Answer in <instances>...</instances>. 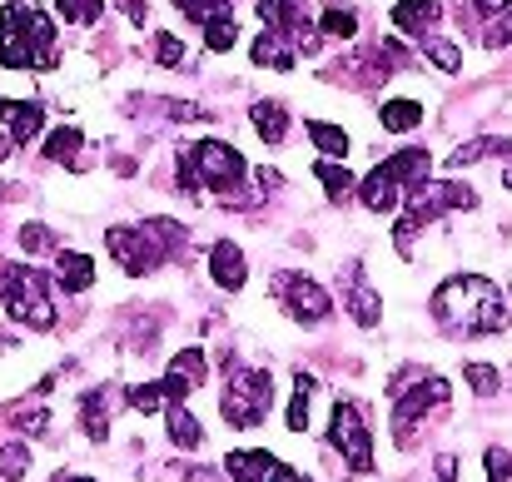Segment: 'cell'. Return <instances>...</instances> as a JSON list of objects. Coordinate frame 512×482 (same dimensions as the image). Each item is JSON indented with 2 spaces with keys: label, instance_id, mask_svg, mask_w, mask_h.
I'll return each instance as SVG.
<instances>
[{
  "label": "cell",
  "instance_id": "6da1fadb",
  "mask_svg": "<svg viewBox=\"0 0 512 482\" xmlns=\"http://www.w3.org/2000/svg\"><path fill=\"white\" fill-rule=\"evenodd\" d=\"M433 314L448 333H503L508 328V309L503 294L483 279V274H458L433 294Z\"/></svg>",
  "mask_w": 512,
  "mask_h": 482
},
{
  "label": "cell",
  "instance_id": "7a4b0ae2",
  "mask_svg": "<svg viewBox=\"0 0 512 482\" xmlns=\"http://www.w3.org/2000/svg\"><path fill=\"white\" fill-rule=\"evenodd\" d=\"M249 174L244 155L224 140H199V145H184L179 150V194H199V189H239Z\"/></svg>",
  "mask_w": 512,
  "mask_h": 482
},
{
  "label": "cell",
  "instance_id": "3957f363",
  "mask_svg": "<svg viewBox=\"0 0 512 482\" xmlns=\"http://www.w3.org/2000/svg\"><path fill=\"white\" fill-rule=\"evenodd\" d=\"M0 304L15 323L55 328V304H50L45 274L30 269V264H0Z\"/></svg>",
  "mask_w": 512,
  "mask_h": 482
},
{
  "label": "cell",
  "instance_id": "277c9868",
  "mask_svg": "<svg viewBox=\"0 0 512 482\" xmlns=\"http://www.w3.org/2000/svg\"><path fill=\"white\" fill-rule=\"evenodd\" d=\"M274 403V378L264 368H234L229 373V388L219 398V413L234 423V428H259L264 413Z\"/></svg>",
  "mask_w": 512,
  "mask_h": 482
},
{
  "label": "cell",
  "instance_id": "5b68a950",
  "mask_svg": "<svg viewBox=\"0 0 512 482\" xmlns=\"http://www.w3.org/2000/svg\"><path fill=\"white\" fill-rule=\"evenodd\" d=\"M274 289L284 294V309H289V319L294 323H324L329 314H334L329 289H324V284H314L309 274H279V279H274Z\"/></svg>",
  "mask_w": 512,
  "mask_h": 482
},
{
  "label": "cell",
  "instance_id": "8992f818",
  "mask_svg": "<svg viewBox=\"0 0 512 482\" xmlns=\"http://www.w3.org/2000/svg\"><path fill=\"white\" fill-rule=\"evenodd\" d=\"M105 244H110V254H115V264L125 269V274H135V279H145V274H155L160 264H165V254L155 249V239L145 234V224L140 229H110L105 234Z\"/></svg>",
  "mask_w": 512,
  "mask_h": 482
},
{
  "label": "cell",
  "instance_id": "52a82bcc",
  "mask_svg": "<svg viewBox=\"0 0 512 482\" xmlns=\"http://www.w3.org/2000/svg\"><path fill=\"white\" fill-rule=\"evenodd\" d=\"M25 10L30 5H0V65L5 70H40V55H35Z\"/></svg>",
  "mask_w": 512,
  "mask_h": 482
},
{
  "label": "cell",
  "instance_id": "ba28073f",
  "mask_svg": "<svg viewBox=\"0 0 512 482\" xmlns=\"http://www.w3.org/2000/svg\"><path fill=\"white\" fill-rule=\"evenodd\" d=\"M438 403H448V378H423L418 388H403V398H398V408H393V438L408 443L413 428H418V418L433 413Z\"/></svg>",
  "mask_w": 512,
  "mask_h": 482
},
{
  "label": "cell",
  "instance_id": "9c48e42d",
  "mask_svg": "<svg viewBox=\"0 0 512 482\" xmlns=\"http://www.w3.org/2000/svg\"><path fill=\"white\" fill-rule=\"evenodd\" d=\"M329 443L348 458V468L368 473L373 468V443H368V428H363V413L353 403H339L334 408V428H329Z\"/></svg>",
  "mask_w": 512,
  "mask_h": 482
},
{
  "label": "cell",
  "instance_id": "30bf717a",
  "mask_svg": "<svg viewBox=\"0 0 512 482\" xmlns=\"http://www.w3.org/2000/svg\"><path fill=\"white\" fill-rule=\"evenodd\" d=\"M204 378H209V358H204V348H179L174 363L165 368V393H170V403H184L194 388H204Z\"/></svg>",
  "mask_w": 512,
  "mask_h": 482
},
{
  "label": "cell",
  "instance_id": "8fae6325",
  "mask_svg": "<svg viewBox=\"0 0 512 482\" xmlns=\"http://www.w3.org/2000/svg\"><path fill=\"white\" fill-rule=\"evenodd\" d=\"M209 274H214V284L219 289H244V279H249V269H244V249L234 244V239H219L214 249H209Z\"/></svg>",
  "mask_w": 512,
  "mask_h": 482
},
{
  "label": "cell",
  "instance_id": "7c38bea8",
  "mask_svg": "<svg viewBox=\"0 0 512 482\" xmlns=\"http://www.w3.org/2000/svg\"><path fill=\"white\" fill-rule=\"evenodd\" d=\"M224 468H229V482H279V458L274 453H264V448H249V453H229L224 458Z\"/></svg>",
  "mask_w": 512,
  "mask_h": 482
},
{
  "label": "cell",
  "instance_id": "4fadbf2b",
  "mask_svg": "<svg viewBox=\"0 0 512 482\" xmlns=\"http://www.w3.org/2000/svg\"><path fill=\"white\" fill-rule=\"evenodd\" d=\"M358 194H363V204H368V209L388 214V209L403 199V184H398V174H393V169H388V160H383L378 169H368V174L358 179Z\"/></svg>",
  "mask_w": 512,
  "mask_h": 482
},
{
  "label": "cell",
  "instance_id": "5bb4252c",
  "mask_svg": "<svg viewBox=\"0 0 512 482\" xmlns=\"http://www.w3.org/2000/svg\"><path fill=\"white\" fill-rule=\"evenodd\" d=\"M0 120L10 125L15 145H30L45 130V105H35V100H0Z\"/></svg>",
  "mask_w": 512,
  "mask_h": 482
},
{
  "label": "cell",
  "instance_id": "9a60e30c",
  "mask_svg": "<svg viewBox=\"0 0 512 482\" xmlns=\"http://www.w3.org/2000/svg\"><path fill=\"white\" fill-rule=\"evenodd\" d=\"M249 60H254L259 70H289V65H294V45H289L284 30H264V35L249 45Z\"/></svg>",
  "mask_w": 512,
  "mask_h": 482
},
{
  "label": "cell",
  "instance_id": "2e32d148",
  "mask_svg": "<svg viewBox=\"0 0 512 482\" xmlns=\"http://www.w3.org/2000/svg\"><path fill=\"white\" fill-rule=\"evenodd\" d=\"M55 284H60L65 294H85V289L95 284V264H90V254L65 249V254L55 259Z\"/></svg>",
  "mask_w": 512,
  "mask_h": 482
},
{
  "label": "cell",
  "instance_id": "e0dca14e",
  "mask_svg": "<svg viewBox=\"0 0 512 482\" xmlns=\"http://www.w3.org/2000/svg\"><path fill=\"white\" fill-rule=\"evenodd\" d=\"M110 388H90L85 398H80V423H85V433H90V443H105L110 438Z\"/></svg>",
  "mask_w": 512,
  "mask_h": 482
},
{
  "label": "cell",
  "instance_id": "ac0fdd59",
  "mask_svg": "<svg viewBox=\"0 0 512 482\" xmlns=\"http://www.w3.org/2000/svg\"><path fill=\"white\" fill-rule=\"evenodd\" d=\"M249 120H254V130H259L264 145H284V135H289V110H284L279 100H254Z\"/></svg>",
  "mask_w": 512,
  "mask_h": 482
},
{
  "label": "cell",
  "instance_id": "d6986e66",
  "mask_svg": "<svg viewBox=\"0 0 512 482\" xmlns=\"http://www.w3.org/2000/svg\"><path fill=\"white\" fill-rule=\"evenodd\" d=\"M443 15V0H398L393 5V25L408 35H428V25Z\"/></svg>",
  "mask_w": 512,
  "mask_h": 482
},
{
  "label": "cell",
  "instance_id": "ffe728a7",
  "mask_svg": "<svg viewBox=\"0 0 512 482\" xmlns=\"http://www.w3.org/2000/svg\"><path fill=\"white\" fill-rule=\"evenodd\" d=\"M80 150H85V135L70 130V125L55 130V135H45V160H60V164H70V169H80V164H85Z\"/></svg>",
  "mask_w": 512,
  "mask_h": 482
},
{
  "label": "cell",
  "instance_id": "44dd1931",
  "mask_svg": "<svg viewBox=\"0 0 512 482\" xmlns=\"http://www.w3.org/2000/svg\"><path fill=\"white\" fill-rule=\"evenodd\" d=\"M165 428H170V443H174V448H199V443H204V433H199V423H194V413H189L184 403H170V413H165Z\"/></svg>",
  "mask_w": 512,
  "mask_h": 482
},
{
  "label": "cell",
  "instance_id": "7402d4cb",
  "mask_svg": "<svg viewBox=\"0 0 512 482\" xmlns=\"http://www.w3.org/2000/svg\"><path fill=\"white\" fill-rule=\"evenodd\" d=\"M378 120H383V130L403 135V130H418V125H423V105H418V100H388Z\"/></svg>",
  "mask_w": 512,
  "mask_h": 482
},
{
  "label": "cell",
  "instance_id": "603a6c76",
  "mask_svg": "<svg viewBox=\"0 0 512 482\" xmlns=\"http://www.w3.org/2000/svg\"><path fill=\"white\" fill-rule=\"evenodd\" d=\"M314 174H319V184L329 189V199H334V204H343V199L358 189V179H353L339 160H319V164H314Z\"/></svg>",
  "mask_w": 512,
  "mask_h": 482
},
{
  "label": "cell",
  "instance_id": "cb8c5ba5",
  "mask_svg": "<svg viewBox=\"0 0 512 482\" xmlns=\"http://www.w3.org/2000/svg\"><path fill=\"white\" fill-rule=\"evenodd\" d=\"M145 234L155 239V249H160L165 259H179V249H184V224H174V219H145Z\"/></svg>",
  "mask_w": 512,
  "mask_h": 482
},
{
  "label": "cell",
  "instance_id": "d4e9b609",
  "mask_svg": "<svg viewBox=\"0 0 512 482\" xmlns=\"http://www.w3.org/2000/svg\"><path fill=\"white\" fill-rule=\"evenodd\" d=\"M309 140H314L329 160H343V155H348V135H343L339 125H329V120H309Z\"/></svg>",
  "mask_w": 512,
  "mask_h": 482
},
{
  "label": "cell",
  "instance_id": "484cf974",
  "mask_svg": "<svg viewBox=\"0 0 512 482\" xmlns=\"http://www.w3.org/2000/svg\"><path fill=\"white\" fill-rule=\"evenodd\" d=\"M423 55H428V60H433L443 75H458V70H463V50H458L453 40H438V35H428V40H423Z\"/></svg>",
  "mask_w": 512,
  "mask_h": 482
},
{
  "label": "cell",
  "instance_id": "4316f807",
  "mask_svg": "<svg viewBox=\"0 0 512 482\" xmlns=\"http://www.w3.org/2000/svg\"><path fill=\"white\" fill-rule=\"evenodd\" d=\"M309 398H314V378L299 373V378H294V403H289V428H294V433L309 428Z\"/></svg>",
  "mask_w": 512,
  "mask_h": 482
},
{
  "label": "cell",
  "instance_id": "83f0119b",
  "mask_svg": "<svg viewBox=\"0 0 512 482\" xmlns=\"http://www.w3.org/2000/svg\"><path fill=\"white\" fill-rule=\"evenodd\" d=\"M130 408H135V413H160V408H170L165 378H160V383H140V388H130Z\"/></svg>",
  "mask_w": 512,
  "mask_h": 482
},
{
  "label": "cell",
  "instance_id": "f1b7e54d",
  "mask_svg": "<svg viewBox=\"0 0 512 482\" xmlns=\"http://www.w3.org/2000/svg\"><path fill=\"white\" fill-rule=\"evenodd\" d=\"M503 150H512L508 140H493V135H488V140H468V145H463V150H453V169H463V164H478L483 160V155H503Z\"/></svg>",
  "mask_w": 512,
  "mask_h": 482
},
{
  "label": "cell",
  "instance_id": "f546056e",
  "mask_svg": "<svg viewBox=\"0 0 512 482\" xmlns=\"http://www.w3.org/2000/svg\"><path fill=\"white\" fill-rule=\"evenodd\" d=\"M199 30H204V45H209V50H219V55H224V50H234V40H239V35H234V15H214V20H209V25H199Z\"/></svg>",
  "mask_w": 512,
  "mask_h": 482
},
{
  "label": "cell",
  "instance_id": "4dcf8cb0",
  "mask_svg": "<svg viewBox=\"0 0 512 482\" xmlns=\"http://www.w3.org/2000/svg\"><path fill=\"white\" fill-rule=\"evenodd\" d=\"M25 468H30V448H25V443H5V448H0V478L20 482Z\"/></svg>",
  "mask_w": 512,
  "mask_h": 482
},
{
  "label": "cell",
  "instance_id": "1f68e13d",
  "mask_svg": "<svg viewBox=\"0 0 512 482\" xmlns=\"http://www.w3.org/2000/svg\"><path fill=\"white\" fill-rule=\"evenodd\" d=\"M10 423L25 428V433H45V428H50V413H45L40 403H15V408H10Z\"/></svg>",
  "mask_w": 512,
  "mask_h": 482
},
{
  "label": "cell",
  "instance_id": "d6a6232c",
  "mask_svg": "<svg viewBox=\"0 0 512 482\" xmlns=\"http://www.w3.org/2000/svg\"><path fill=\"white\" fill-rule=\"evenodd\" d=\"M348 309H353V323H358V328H373V323H378V294H373V289H353V294H348Z\"/></svg>",
  "mask_w": 512,
  "mask_h": 482
},
{
  "label": "cell",
  "instance_id": "836d02e7",
  "mask_svg": "<svg viewBox=\"0 0 512 482\" xmlns=\"http://www.w3.org/2000/svg\"><path fill=\"white\" fill-rule=\"evenodd\" d=\"M319 30L334 35V40H348V35L358 30V15H353V10H324V15H319Z\"/></svg>",
  "mask_w": 512,
  "mask_h": 482
},
{
  "label": "cell",
  "instance_id": "e575fe53",
  "mask_svg": "<svg viewBox=\"0 0 512 482\" xmlns=\"http://www.w3.org/2000/svg\"><path fill=\"white\" fill-rule=\"evenodd\" d=\"M174 5H179L194 25H209L214 15H229V5H224V0H174Z\"/></svg>",
  "mask_w": 512,
  "mask_h": 482
},
{
  "label": "cell",
  "instance_id": "d590c367",
  "mask_svg": "<svg viewBox=\"0 0 512 482\" xmlns=\"http://www.w3.org/2000/svg\"><path fill=\"white\" fill-rule=\"evenodd\" d=\"M463 373H468V383H473L478 398H493V393H498V368H488V363H468Z\"/></svg>",
  "mask_w": 512,
  "mask_h": 482
},
{
  "label": "cell",
  "instance_id": "8d00e7d4",
  "mask_svg": "<svg viewBox=\"0 0 512 482\" xmlns=\"http://www.w3.org/2000/svg\"><path fill=\"white\" fill-rule=\"evenodd\" d=\"M55 5H60V15L75 20V25H95V20H100V0H55Z\"/></svg>",
  "mask_w": 512,
  "mask_h": 482
},
{
  "label": "cell",
  "instance_id": "74e56055",
  "mask_svg": "<svg viewBox=\"0 0 512 482\" xmlns=\"http://www.w3.org/2000/svg\"><path fill=\"white\" fill-rule=\"evenodd\" d=\"M508 40H512V10H503V15H493V20L483 25V45L498 50V45H508Z\"/></svg>",
  "mask_w": 512,
  "mask_h": 482
},
{
  "label": "cell",
  "instance_id": "f35d334b",
  "mask_svg": "<svg viewBox=\"0 0 512 482\" xmlns=\"http://www.w3.org/2000/svg\"><path fill=\"white\" fill-rule=\"evenodd\" d=\"M488 482H512V453H503V448H488Z\"/></svg>",
  "mask_w": 512,
  "mask_h": 482
},
{
  "label": "cell",
  "instance_id": "ab89813d",
  "mask_svg": "<svg viewBox=\"0 0 512 482\" xmlns=\"http://www.w3.org/2000/svg\"><path fill=\"white\" fill-rule=\"evenodd\" d=\"M155 60H160V65H179V60H184V45H179L174 35H160V40H155Z\"/></svg>",
  "mask_w": 512,
  "mask_h": 482
},
{
  "label": "cell",
  "instance_id": "60d3db41",
  "mask_svg": "<svg viewBox=\"0 0 512 482\" xmlns=\"http://www.w3.org/2000/svg\"><path fill=\"white\" fill-rule=\"evenodd\" d=\"M20 244H25L30 254H40V249H50V229H40V224H25V229H20Z\"/></svg>",
  "mask_w": 512,
  "mask_h": 482
},
{
  "label": "cell",
  "instance_id": "b9f144b4",
  "mask_svg": "<svg viewBox=\"0 0 512 482\" xmlns=\"http://www.w3.org/2000/svg\"><path fill=\"white\" fill-rule=\"evenodd\" d=\"M433 482H458V458H453V453H443V458L433 463Z\"/></svg>",
  "mask_w": 512,
  "mask_h": 482
},
{
  "label": "cell",
  "instance_id": "7bdbcfd3",
  "mask_svg": "<svg viewBox=\"0 0 512 482\" xmlns=\"http://www.w3.org/2000/svg\"><path fill=\"white\" fill-rule=\"evenodd\" d=\"M473 10H478L483 20H493V15H503V10H512V0H473Z\"/></svg>",
  "mask_w": 512,
  "mask_h": 482
},
{
  "label": "cell",
  "instance_id": "ee69618b",
  "mask_svg": "<svg viewBox=\"0 0 512 482\" xmlns=\"http://www.w3.org/2000/svg\"><path fill=\"white\" fill-rule=\"evenodd\" d=\"M120 10H125L135 25H145V5H140V0H120Z\"/></svg>",
  "mask_w": 512,
  "mask_h": 482
},
{
  "label": "cell",
  "instance_id": "f6af8a7d",
  "mask_svg": "<svg viewBox=\"0 0 512 482\" xmlns=\"http://www.w3.org/2000/svg\"><path fill=\"white\" fill-rule=\"evenodd\" d=\"M10 150H15V135H0V160H10Z\"/></svg>",
  "mask_w": 512,
  "mask_h": 482
},
{
  "label": "cell",
  "instance_id": "bcb514c9",
  "mask_svg": "<svg viewBox=\"0 0 512 482\" xmlns=\"http://www.w3.org/2000/svg\"><path fill=\"white\" fill-rule=\"evenodd\" d=\"M279 482H314V478H304V473H294V468H284V473H279Z\"/></svg>",
  "mask_w": 512,
  "mask_h": 482
},
{
  "label": "cell",
  "instance_id": "7dc6e473",
  "mask_svg": "<svg viewBox=\"0 0 512 482\" xmlns=\"http://www.w3.org/2000/svg\"><path fill=\"white\" fill-rule=\"evenodd\" d=\"M503 184H508V189H512V160L503 164Z\"/></svg>",
  "mask_w": 512,
  "mask_h": 482
},
{
  "label": "cell",
  "instance_id": "c3c4849f",
  "mask_svg": "<svg viewBox=\"0 0 512 482\" xmlns=\"http://www.w3.org/2000/svg\"><path fill=\"white\" fill-rule=\"evenodd\" d=\"M65 482H90V478H65Z\"/></svg>",
  "mask_w": 512,
  "mask_h": 482
}]
</instances>
